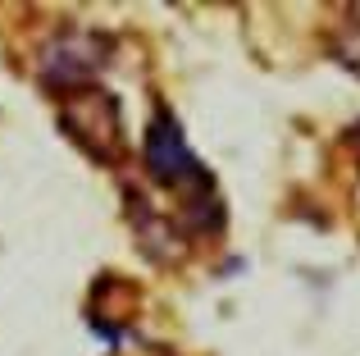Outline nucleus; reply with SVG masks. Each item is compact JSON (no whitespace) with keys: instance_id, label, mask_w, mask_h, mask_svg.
<instances>
[{"instance_id":"f257e3e1","label":"nucleus","mask_w":360,"mask_h":356,"mask_svg":"<svg viewBox=\"0 0 360 356\" xmlns=\"http://www.w3.org/2000/svg\"><path fill=\"white\" fill-rule=\"evenodd\" d=\"M141 165H146V174L155 178L160 187H192V192H187V210H192V215L210 210L214 183H210V174L201 170V160L192 155L183 128H178L174 115H165V110H160L155 124L146 128V142H141Z\"/></svg>"},{"instance_id":"7ed1b4c3","label":"nucleus","mask_w":360,"mask_h":356,"mask_svg":"<svg viewBox=\"0 0 360 356\" xmlns=\"http://www.w3.org/2000/svg\"><path fill=\"white\" fill-rule=\"evenodd\" d=\"M356 42H360V5H356Z\"/></svg>"},{"instance_id":"f03ea898","label":"nucleus","mask_w":360,"mask_h":356,"mask_svg":"<svg viewBox=\"0 0 360 356\" xmlns=\"http://www.w3.org/2000/svg\"><path fill=\"white\" fill-rule=\"evenodd\" d=\"M101 60H105V46H101L96 37L69 32V37H60V42H51L41 51V78L51 82V87L78 91V87L91 82V73H96Z\"/></svg>"}]
</instances>
